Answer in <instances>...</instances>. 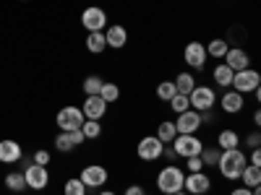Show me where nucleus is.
Returning a JSON list of instances; mask_svg holds the SVG:
<instances>
[{
	"mask_svg": "<svg viewBox=\"0 0 261 195\" xmlns=\"http://www.w3.org/2000/svg\"><path fill=\"white\" fill-rule=\"evenodd\" d=\"M183 180H186V172L178 164H165L157 172V190L162 195H172V192H180L183 190Z\"/></svg>",
	"mask_w": 261,
	"mask_h": 195,
	"instance_id": "nucleus-2",
	"label": "nucleus"
},
{
	"mask_svg": "<svg viewBox=\"0 0 261 195\" xmlns=\"http://www.w3.org/2000/svg\"><path fill=\"white\" fill-rule=\"evenodd\" d=\"M183 167H186V172H204L201 156H188V159L183 161Z\"/></svg>",
	"mask_w": 261,
	"mask_h": 195,
	"instance_id": "nucleus-35",
	"label": "nucleus"
},
{
	"mask_svg": "<svg viewBox=\"0 0 261 195\" xmlns=\"http://www.w3.org/2000/svg\"><path fill=\"white\" fill-rule=\"evenodd\" d=\"M97 195H118V192H115V190H105V187H102V190H97Z\"/></svg>",
	"mask_w": 261,
	"mask_h": 195,
	"instance_id": "nucleus-43",
	"label": "nucleus"
},
{
	"mask_svg": "<svg viewBox=\"0 0 261 195\" xmlns=\"http://www.w3.org/2000/svg\"><path fill=\"white\" fill-rule=\"evenodd\" d=\"M105 42L110 50H123L128 45V29L123 24H110L105 29Z\"/></svg>",
	"mask_w": 261,
	"mask_h": 195,
	"instance_id": "nucleus-18",
	"label": "nucleus"
},
{
	"mask_svg": "<svg viewBox=\"0 0 261 195\" xmlns=\"http://www.w3.org/2000/svg\"><path fill=\"white\" fill-rule=\"evenodd\" d=\"M238 182H243V187H258L261 185V167H251L246 164L243 172H241V177H238Z\"/></svg>",
	"mask_w": 261,
	"mask_h": 195,
	"instance_id": "nucleus-22",
	"label": "nucleus"
},
{
	"mask_svg": "<svg viewBox=\"0 0 261 195\" xmlns=\"http://www.w3.org/2000/svg\"><path fill=\"white\" fill-rule=\"evenodd\" d=\"M206 60H209V55H206L204 42L191 39L188 45L183 47V62L188 65L191 71H204V68H206Z\"/></svg>",
	"mask_w": 261,
	"mask_h": 195,
	"instance_id": "nucleus-5",
	"label": "nucleus"
},
{
	"mask_svg": "<svg viewBox=\"0 0 261 195\" xmlns=\"http://www.w3.org/2000/svg\"><path fill=\"white\" fill-rule=\"evenodd\" d=\"M230 195H253V190L241 185V187H232V190H230Z\"/></svg>",
	"mask_w": 261,
	"mask_h": 195,
	"instance_id": "nucleus-41",
	"label": "nucleus"
},
{
	"mask_svg": "<svg viewBox=\"0 0 261 195\" xmlns=\"http://www.w3.org/2000/svg\"><path fill=\"white\" fill-rule=\"evenodd\" d=\"M232 76H235V73L227 68L225 62H217V65H214V71H212V81H214V86H220L222 91L232 86Z\"/></svg>",
	"mask_w": 261,
	"mask_h": 195,
	"instance_id": "nucleus-21",
	"label": "nucleus"
},
{
	"mask_svg": "<svg viewBox=\"0 0 261 195\" xmlns=\"http://www.w3.org/2000/svg\"><path fill=\"white\" fill-rule=\"evenodd\" d=\"M204 47H206V55H209V57H214V60L222 62L225 52L230 50V42L222 39V37H214V39H209V45H204Z\"/></svg>",
	"mask_w": 261,
	"mask_h": 195,
	"instance_id": "nucleus-23",
	"label": "nucleus"
},
{
	"mask_svg": "<svg viewBox=\"0 0 261 195\" xmlns=\"http://www.w3.org/2000/svg\"><path fill=\"white\" fill-rule=\"evenodd\" d=\"M253 125H256V127H258V125H261V112H258V110H256V112H253Z\"/></svg>",
	"mask_w": 261,
	"mask_h": 195,
	"instance_id": "nucleus-42",
	"label": "nucleus"
},
{
	"mask_svg": "<svg viewBox=\"0 0 261 195\" xmlns=\"http://www.w3.org/2000/svg\"><path fill=\"white\" fill-rule=\"evenodd\" d=\"M86 50H89L92 55H102L107 50L105 31H89V34H86Z\"/></svg>",
	"mask_w": 261,
	"mask_h": 195,
	"instance_id": "nucleus-24",
	"label": "nucleus"
},
{
	"mask_svg": "<svg viewBox=\"0 0 261 195\" xmlns=\"http://www.w3.org/2000/svg\"><path fill=\"white\" fill-rule=\"evenodd\" d=\"M220 154L222 151L217 148V146H204L201 148V161H204V169H209V167H217V161H220Z\"/></svg>",
	"mask_w": 261,
	"mask_h": 195,
	"instance_id": "nucleus-31",
	"label": "nucleus"
},
{
	"mask_svg": "<svg viewBox=\"0 0 261 195\" xmlns=\"http://www.w3.org/2000/svg\"><path fill=\"white\" fill-rule=\"evenodd\" d=\"M258 86H261V73L256 68H246V71H238L232 76V86H230V89L246 96V94H253Z\"/></svg>",
	"mask_w": 261,
	"mask_h": 195,
	"instance_id": "nucleus-6",
	"label": "nucleus"
},
{
	"mask_svg": "<svg viewBox=\"0 0 261 195\" xmlns=\"http://www.w3.org/2000/svg\"><path fill=\"white\" fill-rule=\"evenodd\" d=\"M217 104H220V110H222L225 115H241L243 107H246V96L238 94V91H232V89H225L222 96H217Z\"/></svg>",
	"mask_w": 261,
	"mask_h": 195,
	"instance_id": "nucleus-14",
	"label": "nucleus"
},
{
	"mask_svg": "<svg viewBox=\"0 0 261 195\" xmlns=\"http://www.w3.org/2000/svg\"><path fill=\"white\" fill-rule=\"evenodd\" d=\"M81 26L86 31H105L107 29V11L99 6H89L81 13Z\"/></svg>",
	"mask_w": 261,
	"mask_h": 195,
	"instance_id": "nucleus-12",
	"label": "nucleus"
},
{
	"mask_svg": "<svg viewBox=\"0 0 261 195\" xmlns=\"http://www.w3.org/2000/svg\"><path fill=\"white\" fill-rule=\"evenodd\" d=\"M99 96H102L107 104L120 102V86L113 83V81H105V83H102V89H99Z\"/></svg>",
	"mask_w": 261,
	"mask_h": 195,
	"instance_id": "nucleus-28",
	"label": "nucleus"
},
{
	"mask_svg": "<svg viewBox=\"0 0 261 195\" xmlns=\"http://www.w3.org/2000/svg\"><path fill=\"white\" fill-rule=\"evenodd\" d=\"M175 122V130H178V136H196L201 130V112H196V110H186L178 115V120H172Z\"/></svg>",
	"mask_w": 261,
	"mask_h": 195,
	"instance_id": "nucleus-13",
	"label": "nucleus"
},
{
	"mask_svg": "<svg viewBox=\"0 0 261 195\" xmlns=\"http://www.w3.org/2000/svg\"><path fill=\"white\" fill-rule=\"evenodd\" d=\"M32 161H34V164H39V167H47V164H50V151H45V148H39L37 154L32 156Z\"/></svg>",
	"mask_w": 261,
	"mask_h": 195,
	"instance_id": "nucleus-36",
	"label": "nucleus"
},
{
	"mask_svg": "<svg viewBox=\"0 0 261 195\" xmlns=\"http://www.w3.org/2000/svg\"><path fill=\"white\" fill-rule=\"evenodd\" d=\"M241 133L238 130H232V127H225V130H220L217 133V148L220 151H230V148H241Z\"/></svg>",
	"mask_w": 261,
	"mask_h": 195,
	"instance_id": "nucleus-20",
	"label": "nucleus"
},
{
	"mask_svg": "<svg viewBox=\"0 0 261 195\" xmlns=\"http://www.w3.org/2000/svg\"><path fill=\"white\" fill-rule=\"evenodd\" d=\"M79 180L86 185V190H102L107 182H110V172H107V167H102V164H86L81 169Z\"/></svg>",
	"mask_w": 261,
	"mask_h": 195,
	"instance_id": "nucleus-4",
	"label": "nucleus"
},
{
	"mask_svg": "<svg viewBox=\"0 0 261 195\" xmlns=\"http://www.w3.org/2000/svg\"><path fill=\"white\" fill-rule=\"evenodd\" d=\"M24 156V148L18 141H0V164H18V159Z\"/></svg>",
	"mask_w": 261,
	"mask_h": 195,
	"instance_id": "nucleus-19",
	"label": "nucleus"
},
{
	"mask_svg": "<svg viewBox=\"0 0 261 195\" xmlns=\"http://www.w3.org/2000/svg\"><path fill=\"white\" fill-rule=\"evenodd\" d=\"M183 190H186L188 195H209V190H212V177L206 175V172H186Z\"/></svg>",
	"mask_w": 261,
	"mask_h": 195,
	"instance_id": "nucleus-11",
	"label": "nucleus"
},
{
	"mask_svg": "<svg viewBox=\"0 0 261 195\" xmlns=\"http://www.w3.org/2000/svg\"><path fill=\"white\" fill-rule=\"evenodd\" d=\"M123 195H146V190H144V185H128L123 190Z\"/></svg>",
	"mask_w": 261,
	"mask_h": 195,
	"instance_id": "nucleus-40",
	"label": "nucleus"
},
{
	"mask_svg": "<svg viewBox=\"0 0 261 195\" xmlns=\"http://www.w3.org/2000/svg\"><path fill=\"white\" fill-rule=\"evenodd\" d=\"M6 187L13 190V192H24V190H27L24 172H8V175H6Z\"/></svg>",
	"mask_w": 261,
	"mask_h": 195,
	"instance_id": "nucleus-30",
	"label": "nucleus"
},
{
	"mask_svg": "<svg viewBox=\"0 0 261 195\" xmlns=\"http://www.w3.org/2000/svg\"><path fill=\"white\" fill-rule=\"evenodd\" d=\"M102 83H105V78H99L97 73H92V76H86V78H84L81 89H84V94H86V96H99Z\"/></svg>",
	"mask_w": 261,
	"mask_h": 195,
	"instance_id": "nucleus-27",
	"label": "nucleus"
},
{
	"mask_svg": "<svg viewBox=\"0 0 261 195\" xmlns=\"http://www.w3.org/2000/svg\"><path fill=\"white\" fill-rule=\"evenodd\" d=\"M167 104H170V110L175 112V115H180V112L191 110V102H188V96H186V94H175V96H172Z\"/></svg>",
	"mask_w": 261,
	"mask_h": 195,
	"instance_id": "nucleus-34",
	"label": "nucleus"
},
{
	"mask_svg": "<svg viewBox=\"0 0 261 195\" xmlns=\"http://www.w3.org/2000/svg\"><path fill=\"white\" fill-rule=\"evenodd\" d=\"M172 83H175V91L178 94H191L193 91V86H196V76L193 73H188V71H183V73H178L175 76V81H172Z\"/></svg>",
	"mask_w": 261,
	"mask_h": 195,
	"instance_id": "nucleus-26",
	"label": "nucleus"
},
{
	"mask_svg": "<svg viewBox=\"0 0 261 195\" xmlns=\"http://www.w3.org/2000/svg\"><path fill=\"white\" fill-rule=\"evenodd\" d=\"M21 172H24V180H27V190H45L47 182H50L47 167H39V164H34V161H29Z\"/></svg>",
	"mask_w": 261,
	"mask_h": 195,
	"instance_id": "nucleus-10",
	"label": "nucleus"
},
{
	"mask_svg": "<svg viewBox=\"0 0 261 195\" xmlns=\"http://www.w3.org/2000/svg\"><path fill=\"white\" fill-rule=\"evenodd\" d=\"M160 141H162V146H167V143H172L175 141V136H178V130H175V122L172 120H162L160 125H157V133H154Z\"/></svg>",
	"mask_w": 261,
	"mask_h": 195,
	"instance_id": "nucleus-25",
	"label": "nucleus"
},
{
	"mask_svg": "<svg viewBox=\"0 0 261 195\" xmlns=\"http://www.w3.org/2000/svg\"><path fill=\"white\" fill-rule=\"evenodd\" d=\"M107 107L110 104H107L102 96H86L84 104H81V112H84L86 120H102L107 115Z\"/></svg>",
	"mask_w": 261,
	"mask_h": 195,
	"instance_id": "nucleus-17",
	"label": "nucleus"
},
{
	"mask_svg": "<svg viewBox=\"0 0 261 195\" xmlns=\"http://www.w3.org/2000/svg\"><path fill=\"white\" fill-rule=\"evenodd\" d=\"M81 133H84L86 141H97L102 136V120H84Z\"/></svg>",
	"mask_w": 261,
	"mask_h": 195,
	"instance_id": "nucleus-29",
	"label": "nucleus"
},
{
	"mask_svg": "<svg viewBox=\"0 0 261 195\" xmlns=\"http://www.w3.org/2000/svg\"><path fill=\"white\" fill-rule=\"evenodd\" d=\"M170 146L178 154V159H188V156H199L201 154L204 141L199 136H175V141H172Z\"/></svg>",
	"mask_w": 261,
	"mask_h": 195,
	"instance_id": "nucleus-8",
	"label": "nucleus"
},
{
	"mask_svg": "<svg viewBox=\"0 0 261 195\" xmlns=\"http://www.w3.org/2000/svg\"><path fill=\"white\" fill-rule=\"evenodd\" d=\"M84 141H86V138H84V133H81V127H79V130H68V133H65V130H60L53 143H55V148L60 151V154H71V151L79 148Z\"/></svg>",
	"mask_w": 261,
	"mask_h": 195,
	"instance_id": "nucleus-15",
	"label": "nucleus"
},
{
	"mask_svg": "<svg viewBox=\"0 0 261 195\" xmlns=\"http://www.w3.org/2000/svg\"><path fill=\"white\" fill-rule=\"evenodd\" d=\"M172 195H188V192H186V190H180V192H172Z\"/></svg>",
	"mask_w": 261,
	"mask_h": 195,
	"instance_id": "nucleus-44",
	"label": "nucleus"
},
{
	"mask_svg": "<svg viewBox=\"0 0 261 195\" xmlns=\"http://www.w3.org/2000/svg\"><path fill=\"white\" fill-rule=\"evenodd\" d=\"M162 156H165L170 164H175V161H178V154L172 151V146H170V143H167V146H162Z\"/></svg>",
	"mask_w": 261,
	"mask_h": 195,
	"instance_id": "nucleus-38",
	"label": "nucleus"
},
{
	"mask_svg": "<svg viewBox=\"0 0 261 195\" xmlns=\"http://www.w3.org/2000/svg\"><path fill=\"white\" fill-rule=\"evenodd\" d=\"M84 112H81V107H76V104H68V107H63V110H58V115H55V122H58V127L60 130H79L81 125H84Z\"/></svg>",
	"mask_w": 261,
	"mask_h": 195,
	"instance_id": "nucleus-7",
	"label": "nucleus"
},
{
	"mask_svg": "<svg viewBox=\"0 0 261 195\" xmlns=\"http://www.w3.org/2000/svg\"><path fill=\"white\" fill-rule=\"evenodd\" d=\"M246 161L251 167H261V151L258 148H251V156H246Z\"/></svg>",
	"mask_w": 261,
	"mask_h": 195,
	"instance_id": "nucleus-39",
	"label": "nucleus"
},
{
	"mask_svg": "<svg viewBox=\"0 0 261 195\" xmlns=\"http://www.w3.org/2000/svg\"><path fill=\"white\" fill-rule=\"evenodd\" d=\"M246 146L248 148H258L261 146V133H258V130H251V133L246 136Z\"/></svg>",
	"mask_w": 261,
	"mask_h": 195,
	"instance_id": "nucleus-37",
	"label": "nucleus"
},
{
	"mask_svg": "<svg viewBox=\"0 0 261 195\" xmlns=\"http://www.w3.org/2000/svg\"><path fill=\"white\" fill-rule=\"evenodd\" d=\"M222 62L227 65V68H230L232 73H238V71L251 68V55L246 52V47H230V50L225 52Z\"/></svg>",
	"mask_w": 261,
	"mask_h": 195,
	"instance_id": "nucleus-16",
	"label": "nucleus"
},
{
	"mask_svg": "<svg viewBox=\"0 0 261 195\" xmlns=\"http://www.w3.org/2000/svg\"><path fill=\"white\" fill-rule=\"evenodd\" d=\"M246 151L243 148H230V151H222L220 154V161H217V169H220V175L227 180V182H238L241 177V172L246 167Z\"/></svg>",
	"mask_w": 261,
	"mask_h": 195,
	"instance_id": "nucleus-1",
	"label": "nucleus"
},
{
	"mask_svg": "<svg viewBox=\"0 0 261 195\" xmlns=\"http://www.w3.org/2000/svg\"><path fill=\"white\" fill-rule=\"evenodd\" d=\"M136 156L144 161V164H151V161H160L162 159V141L157 136H144L136 146Z\"/></svg>",
	"mask_w": 261,
	"mask_h": 195,
	"instance_id": "nucleus-9",
	"label": "nucleus"
},
{
	"mask_svg": "<svg viewBox=\"0 0 261 195\" xmlns=\"http://www.w3.org/2000/svg\"><path fill=\"white\" fill-rule=\"evenodd\" d=\"M146 195H151V192H146Z\"/></svg>",
	"mask_w": 261,
	"mask_h": 195,
	"instance_id": "nucleus-45",
	"label": "nucleus"
},
{
	"mask_svg": "<svg viewBox=\"0 0 261 195\" xmlns=\"http://www.w3.org/2000/svg\"><path fill=\"white\" fill-rule=\"evenodd\" d=\"M86 192H89V190H86V185L79 177L65 180V185H63V195H86Z\"/></svg>",
	"mask_w": 261,
	"mask_h": 195,
	"instance_id": "nucleus-33",
	"label": "nucleus"
},
{
	"mask_svg": "<svg viewBox=\"0 0 261 195\" xmlns=\"http://www.w3.org/2000/svg\"><path fill=\"white\" fill-rule=\"evenodd\" d=\"M188 102H191V110H196V112L214 110V107H217V91L212 89V86L196 83V86H193V91L188 94Z\"/></svg>",
	"mask_w": 261,
	"mask_h": 195,
	"instance_id": "nucleus-3",
	"label": "nucleus"
},
{
	"mask_svg": "<svg viewBox=\"0 0 261 195\" xmlns=\"http://www.w3.org/2000/svg\"><path fill=\"white\" fill-rule=\"evenodd\" d=\"M154 94H157V99H160V102H170L178 91H175V83H172V81H162V83H157Z\"/></svg>",
	"mask_w": 261,
	"mask_h": 195,
	"instance_id": "nucleus-32",
	"label": "nucleus"
}]
</instances>
